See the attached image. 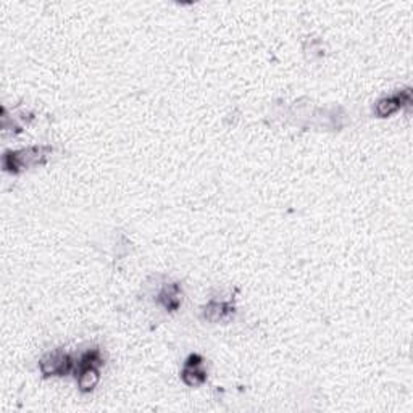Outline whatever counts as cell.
Wrapping results in <instances>:
<instances>
[{
    "mask_svg": "<svg viewBox=\"0 0 413 413\" xmlns=\"http://www.w3.org/2000/svg\"><path fill=\"white\" fill-rule=\"evenodd\" d=\"M410 103H412V92L410 89H404L397 92L394 96L384 97V99L378 100V103H376L375 107V112L378 117L386 118L392 115V113H396L402 107H409Z\"/></svg>",
    "mask_w": 413,
    "mask_h": 413,
    "instance_id": "3957f363",
    "label": "cell"
},
{
    "mask_svg": "<svg viewBox=\"0 0 413 413\" xmlns=\"http://www.w3.org/2000/svg\"><path fill=\"white\" fill-rule=\"evenodd\" d=\"M76 368V361L70 354L63 350H54V352L45 354L39 360V370L45 378L49 376H63L71 373Z\"/></svg>",
    "mask_w": 413,
    "mask_h": 413,
    "instance_id": "7a4b0ae2",
    "label": "cell"
},
{
    "mask_svg": "<svg viewBox=\"0 0 413 413\" xmlns=\"http://www.w3.org/2000/svg\"><path fill=\"white\" fill-rule=\"evenodd\" d=\"M158 302L167 310H177L181 306V289L178 284H167L158 294Z\"/></svg>",
    "mask_w": 413,
    "mask_h": 413,
    "instance_id": "52a82bcc",
    "label": "cell"
},
{
    "mask_svg": "<svg viewBox=\"0 0 413 413\" xmlns=\"http://www.w3.org/2000/svg\"><path fill=\"white\" fill-rule=\"evenodd\" d=\"M181 378H183L184 384L190 387L200 386L206 380V371L204 368V360L200 355H190L186 360V365L183 371H181Z\"/></svg>",
    "mask_w": 413,
    "mask_h": 413,
    "instance_id": "277c9868",
    "label": "cell"
},
{
    "mask_svg": "<svg viewBox=\"0 0 413 413\" xmlns=\"http://www.w3.org/2000/svg\"><path fill=\"white\" fill-rule=\"evenodd\" d=\"M52 152H54V149L47 146H31L26 149H20V151L7 152L3 155L2 163L7 172L22 173L24 170L43 163Z\"/></svg>",
    "mask_w": 413,
    "mask_h": 413,
    "instance_id": "6da1fadb",
    "label": "cell"
},
{
    "mask_svg": "<svg viewBox=\"0 0 413 413\" xmlns=\"http://www.w3.org/2000/svg\"><path fill=\"white\" fill-rule=\"evenodd\" d=\"M232 313H234V306L230 301H210L202 310L204 318L211 323L226 320Z\"/></svg>",
    "mask_w": 413,
    "mask_h": 413,
    "instance_id": "8992f818",
    "label": "cell"
},
{
    "mask_svg": "<svg viewBox=\"0 0 413 413\" xmlns=\"http://www.w3.org/2000/svg\"><path fill=\"white\" fill-rule=\"evenodd\" d=\"M100 366L97 365H80L76 366L77 387L81 392H91L100 381Z\"/></svg>",
    "mask_w": 413,
    "mask_h": 413,
    "instance_id": "5b68a950",
    "label": "cell"
}]
</instances>
